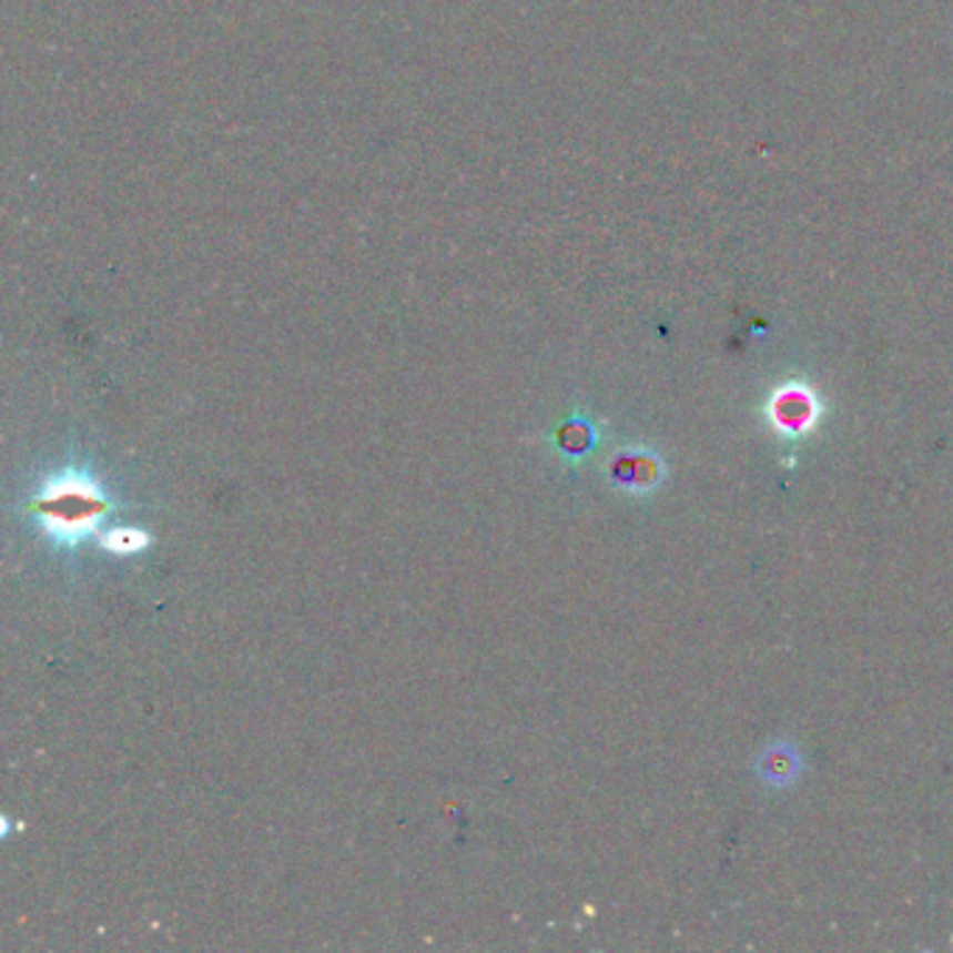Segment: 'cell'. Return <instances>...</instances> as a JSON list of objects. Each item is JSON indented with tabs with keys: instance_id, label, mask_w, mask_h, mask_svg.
Instances as JSON below:
<instances>
[{
	"instance_id": "277c9868",
	"label": "cell",
	"mask_w": 953,
	"mask_h": 953,
	"mask_svg": "<svg viewBox=\"0 0 953 953\" xmlns=\"http://www.w3.org/2000/svg\"><path fill=\"white\" fill-rule=\"evenodd\" d=\"M616 478L623 487H643L655 481V462L646 456H623L616 462Z\"/></svg>"
},
{
	"instance_id": "6da1fadb",
	"label": "cell",
	"mask_w": 953,
	"mask_h": 953,
	"mask_svg": "<svg viewBox=\"0 0 953 953\" xmlns=\"http://www.w3.org/2000/svg\"><path fill=\"white\" fill-rule=\"evenodd\" d=\"M37 509L45 515V529L53 540L73 543L82 540L88 531H93L95 520L101 518V511L107 509V500L101 498L99 487L88 481L84 476H62L59 481H51L42 493V500H37Z\"/></svg>"
},
{
	"instance_id": "7a4b0ae2",
	"label": "cell",
	"mask_w": 953,
	"mask_h": 953,
	"mask_svg": "<svg viewBox=\"0 0 953 953\" xmlns=\"http://www.w3.org/2000/svg\"><path fill=\"white\" fill-rule=\"evenodd\" d=\"M802 772V758L794 747L789 744H774L758 758V774L767 780L769 785H789L800 778Z\"/></svg>"
},
{
	"instance_id": "3957f363",
	"label": "cell",
	"mask_w": 953,
	"mask_h": 953,
	"mask_svg": "<svg viewBox=\"0 0 953 953\" xmlns=\"http://www.w3.org/2000/svg\"><path fill=\"white\" fill-rule=\"evenodd\" d=\"M772 417L780 428L802 430L814 419V397L800 389L780 392L772 403Z\"/></svg>"
},
{
	"instance_id": "5b68a950",
	"label": "cell",
	"mask_w": 953,
	"mask_h": 953,
	"mask_svg": "<svg viewBox=\"0 0 953 953\" xmlns=\"http://www.w3.org/2000/svg\"><path fill=\"white\" fill-rule=\"evenodd\" d=\"M104 546L115 554H134L149 546V535L138 529H112L104 535Z\"/></svg>"
}]
</instances>
